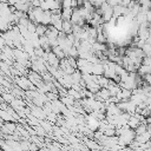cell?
I'll list each match as a JSON object with an SVG mask.
<instances>
[{
    "label": "cell",
    "mask_w": 151,
    "mask_h": 151,
    "mask_svg": "<svg viewBox=\"0 0 151 151\" xmlns=\"http://www.w3.org/2000/svg\"><path fill=\"white\" fill-rule=\"evenodd\" d=\"M142 51L144 52V54H145V57H150V58H151V45H150V44H147V42H145V45L143 46V48H142Z\"/></svg>",
    "instance_id": "4"
},
{
    "label": "cell",
    "mask_w": 151,
    "mask_h": 151,
    "mask_svg": "<svg viewBox=\"0 0 151 151\" xmlns=\"http://www.w3.org/2000/svg\"><path fill=\"white\" fill-rule=\"evenodd\" d=\"M150 136H151V132H150Z\"/></svg>",
    "instance_id": "8"
},
{
    "label": "cell",
    "mask_w": 151,
    "mask_h": 151,
    "mask_svg": "<svg viewBox=\"0 0 151 151\" xmlns=\"http://www.w3.org/2000/svg\"><path fill=\"white\" fill-rule=\"evenodd\" d=\"M144 81H145L147 85L151 86V74H146V76H144Z\"/></svg>",
    "instance_id": "5"
},
{
    "label": "cell",
    "mask_w": 151,
    "mask_h": 151,
    "mask_svg": "<svg viewBox=\"0 0 151 151\" xmlns=\"http://www.w3.org/2000/svg\"><path fill=\"white\" fill-rule=\"evenodd\" d=\"M110 97H111V94H110V91L107 88H103V90L97 92V98L100 100H107Z\"/></svg>",
    "instance_id": "1"
},
{
    "label": "cell",
    "mask_w": 151,
    "mask_h": 151,
    "mask_svg": "<svg viewBox=\"0 0 151 151\" xmlns=\"http://www.w3.org/2000/svg\"><path fill=\"white\" fill-rule=\"evenodd\" d=\"M146 42H147V44H150V45H151V35H150V37H149V39H147V40H146Z\"/></svg>",
    "instance_id": "7"
},
{
    "label": "cell",
    "mask_w": 151,
    "mask_h": 151,
    "mask_svg": "<svg viewBox=\"0 0 151 151\" xmlns=\"http://www.w3.org/2000/svg\"><path fill=\"white\" fill-rule=\"evenodd\" d=\"M46 32H47V27L45 25H41V24L37 25V27H35V34L37 35L44 37V35H46Z\"/></svg>",
    "instance_id": "2"
},
{
    "label": "cell",
    "mask_w": 151,
    "mask_h": 151,
    "mask_svg": "<svg viewBox=\"0 0 151 151\" xmlns=\"http://www.w3.org/2000/svg\"><path fill=\"white\" fill-rule=\"evenodd\" d=\"M146 20H147V22H149V24L151 22V9L146 12Z\"/></svg>",
    "instance_id": "6"
},
{
    "label": "cell",
    "mask_w": 151,
    "mask_h": 151,
    "mask_svg": "<svg viewBox=\"0 0 151 151\" xmlns=\"http://www.w3.org/2000/svg\"><path fill=\"white\" fill-rule=\"evenodd\" d=\"M15 130V125L14 124H6L4 127H2V131L5 132V133H12L13 131Z\"/></svg>",
    "instance_id": "3"
}]
</instances>
